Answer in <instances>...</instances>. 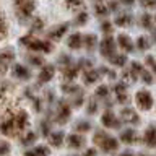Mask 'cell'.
<instances>
[{"mask_svg": "<svg viewBox=\"0 0 156 156\" xmlns=\"http://www.w3.org/2000/svg\"><path fill=\"white\" fill-rule=\"evenodd\" d=\"M28 124H29L28 114L24 111H18V112H13V114L7 115V119L2 120L0 130H2V133L7 135V136H15V135H18L20 132H23L26 129Z\"/></svg>", "mask_w": 156, "mask_h": 156, "instance_id": "1", "label": "cell"}, {"mask_svg": "<svg viewBox=\"0 0 156 156\" xmlns=\"http://www.w3.org/2000/svg\"><path fill=\"white\" fill-rule=\"evenodd\" d=\"M94 143L99 146L101 150L107 151V153H111V151H115L117 148H119V143H117V140L112 138V136H109L107 133H104V132H96V135H94Z\"/></svg>", "mask_w": 156, "mask_h": 156, "instance_id": "2", "label": "cell"}, {"mask_svg": "<svg viewBox=\"0 0 156 156\" xmlns=\"http://www.w3.org/2000/svg\"><path fill=\"white\" fill-rule=\"evenodd\" d=\"M21 44H24L26 47H29L34 52H51L52 51V44L47 41H39V39H33L29 36L21 37Z\"/></svg>", "mask_w": 156, "mask_h": 156, "instance_id": "3", "label": "cell"}, {"mask_svg": "<svg viewBox=\"0 0 156 156\" xmlns=\"http://www.w3.org/2000/svg\"><path fill=\"white\" fill-rule=\"evenodd\" d=\"M15 5H16L18 18L21 20V21L31 16V13L34 12V8H36L34 0H16V2H15Z\"/></svg>", "mask_w": 156, "mask_h": 156, "instance_id": "4", "label": "cell"}, {"mask_svg": "<svg viewBox=\"0 0 156 156\" xmlns=\"http://www.w3.org/2000/svg\"><path fill=\"white\" fill-rule=\"evenodd\" d=\"M135 99H136L138 107L143 111H148V109H151V106H153V98H151V94L148 91H138L135 96Z\"/></svg>", "mask_w": 156, "mask_h": 156, "instance_id": "5", "label": "cell"}, {"mask_svg": "<svg viewBox=\"0 0 156 156\" xmlns=\"http://www.w3.org/2000/svg\"><path fill=\"white\" fill-rule=\"evenodd\" d=\"M114 49H115V42H114V39L112 37H104L102 39V42H101V54L104 57H111V55H114Z\"/></svg>", "mask_w": 156, "mask_h": 156, "instance_id": "6", "label": "cell"}, {"mask_svg": "<svg viewBox=\"0 0 156 156\" xmlns=\"http://www.w3.org/2000/svg\"><path fill=\"white\" fill-rule=\"evenodd\" d=\"M13 57H15V54L12 51L0 52V75H3V73L7 72V67L13 62Z\"/></svg>", "mask_w": 156, "mask_h": 156, "instance_id": "7", "label": "cell"}, {"mask_svg": "<svg viewBox=\"0 0 156 156\" xmlns=\"http://www.w3.org/2000/svg\"><path fill=\"white\" fill-rule=\"evenodd\" d=\"M54 72H55V70H54L52 65H44L42 70L39 72V76H37L39 83H47V81H51L52 76H54Z\"/></svg>", "mask_w": 156, "mask_h": 156, "instance_id": "8", "label": "cell"}, {"mask_svg": "<svg viewBox=\"0 0 156 156\" xmlns=\"http://www.w3.org/2000/svg\"><path fill=\"white\" fill-rule=\"evenodd\" d=\"M68 117H70V107L65 102H60L58 104V112H57V122L58 124H63V122L68 120Z\"/></svg>", "mask_w": 156, "mask_h": 156, "instance_id": "9", "label": "cell"}, {"mask_svg": "<svg viewBox=\"0 0 156 156\" xmlns=\"http://www.w3.org/2000/svg\"><path fill=\"white\" fill-rule=\"evenodd\" d=\"M145 143L150 148H156V127H148V130L145 132Z\"/></svg>", "mask_w": 156, "mask_h": 156, "instance_id": "10", "label": "cell"}, {"mask_svg": "<svg viewBox=\"0 0 156 156\" xmlns=\"http://www.w3.org/2000/svg\"><path fill=\"white\" fill-rule=\"evenodd\" d=\"M68 29V24H58L55 29H52L51 33H49V37L54 39V41H58V39H62V36L67 33Z\"/></svg>", "mask_w": 156, "mask_h": 156, "instance_id": "11", "label": "cell"}, {"mask_svg": "<svg viewBox=\"0 0 156 156\" xmlns=\"http://www.w3.org/2000/svg\"><path fill=\"white\" fill-rule=\"evenodd\" d=\"M102 124H104L106 127H119V120L115 119V115L112 114L111 111L104 112V115H102Z\"/></svg>", "mask_w": 156, "mask_h": 156, "instance_id": "12", "label": "cell"}, {"mask_svg": "<svg viewBox=\"0 0 156 156\" xmlns=\"http://www.w3.org/2000/svg\"><path fill=\"white\" fill-rule=\"evenodd\" d=\"M120 115H122V120H124V122H130V124H138V115L135 114V111H132V109H124Z\"/></svg>", "mask_w": 156, "mask_h": 156, "instance_id": "13", "label": "cell"}, {"mask_svg": "<svg viewBox=\"0 0 156 156\" xmlns=\"http://www.w3.org/2000/svg\"><path fill=\"white\" fill-rule=\"evenodd\" d=\"M13 75L20 78V80H28L29 78V72L26 70V67H23V65H13Z\"/></svg>", "mask_w": 156, "mask_h": 156, "instance_id": "14", "label": "cell"}, {"mask_svg": "<svg viewBox=\"0 0 156 156\" xmlns=\"http://www.w3.org/2000/svg\"><path fill=\"white\" fill-rule=\"evenodd\" d=\"M83 143H85V138L80 135L73 133V135L68 136V146H70V148H81Z\"/></svg>", "mask_w": 156, "mask_h": 156, "instance_id": "15", "label": "cell"}, {"mask_svg": "<svg viewBox=\"0 0 156 156\" xmlns=\"http://www.w3.org/2000/svg\"><path fill=\"white\" fill-rule=\"evenodd\" d=\"M81 42H83V39H81V34H72L70 37H68V41H67V44H68V47L70 49H78L81 46Z\"/></svg>", "mask_w": 156, "mask_h": 156, "instance_id": "16", "label": "cell"}, {"mask_svg": "<svg viewBox=\"0 0 156 156\" xmlns=\"http://www.w3.org/2000/svg\"><path fill=\"white\" fill-rule=\"evenodd\" d=\"M49 140H51V145L55 146V148H60L62 143H63V133L62 132H57V133H52L49 136Z\"/></svg>", "mask_w": 156, "mask_h": 156, "instance_id": "17", "label": "cell"}, {"mask_svg": "<svg viewBox=\"0 0 156 156\" xmlns=\"http://www.w3.org/2000/svg\"><path fill=\"white\" fill-rule=\"evenodd\" d=\"M117 41H119V46L124 49V51H127V52H130L132 47H133V46H132V42H130V39L127 37L125 34H120V36L117 37Z\"/></svg>", "mask_w": 156, "mask_h": 156, "instance_id": "18", "label": "cell"}, {"mask_svg": "<svg viewBox=\"0 0 156 156\" xmlns=\"http://www.w3.org/2000/svg\"><path fill=\"white\" fill-rule=\"evenodd\" d=\"M120 140L124 141V143H133V141L136 140L135 132H133V130H125L124 133L120 135Z\"/></svg>", "mask_w": 156, "mask_h": 156, "instance_id": "19", "label": "cell"}, {"mask_svg": "<svg viewBox=\"0 0 156 156\" xmlns=\"http://www.w3.org/2000/svg\"><path fill=\"white\" fill-rule=\"evenodd\" d=\"M96 80H98V72L88 70V72L85 73V83H86V85H91V83H94Z\"/></svg>", "mask_w": 156, "mask_h": 156, "instance_id": "20", "label": "cell"}, {"mask_svg": "<svg viewBox=\"0 0 156 156\" xmlns=\"http://www.w3.org/2000/svg\"><path fill=\"white\" fill-rule=\"evenodd\" d=\"M76 73H78V67H67L65 70H63V76H65L67 80H72Z\"/></svg>", "mask_w": 156, "mask_h": 156, "instance_id": "21", "label": "cell"}, {"mask_svg": "<svg viewBox=\"0 0 156 156\" xmlns=\"http://www.w3.org/2000/svg\"><path fill=\"white\" fill-rule=\"evenodd\" d=\"M130 21H132L130 15H120V16H117V18H115L117 26H125V24H129Z\"/></svg>", "mask_w": 156, "mask_h": 156, "instance_id": "22", "label": "cell"}, {"mask_svg": "<svg viewBox=\"0 0 156 156\" xmlns=\"http://www.w3.org/2000/svg\"><path fill=\"white\" fill-rule=\"evenodd\" d=\"M109 58H111V62L117 67H122L125 63V55H111Z\"/></svg>", "mask_w": 156, "mask_h": 156, "instance_id": "23", "label": "cell"}, {"mask_svg": "<svg viewBox=\"0 0 156 156\" xmlns=\"http://www.w3.org/2000/svg\"><path fill=\"white\" fill-rule=\"evenodd\" d=\"M34 140H36V135H34L33 132H28V133L21 138V143H23V145H31Z\"/></svg>", "mask_w": 156, "mask_h": 156, "instance_id": "24", "label": "cell"}, {"mask_svg": "<svg viewBox=\"0 0 156 156\" xmlns=\"http://www.w3.org/2000/svg\"><path fill=\"white\" fill-rule=\"evenodd\" d=\"M85 44H86L88 49H93V47H94V46H96V36H94V34L86 36V37H85Z\"/></svg>", "mask_w": 156, "mask_h": 156, "instance_id": "25", "label": "cell"}, {"mask_svg": "<svg viewBox=\"0 0 156 156\" xmlns=\"http://www.w3.org/2000/svg\"><path fill=\"white\" fill-rule=\"evenodd\" d=\"M96 15H99V16L107 15V8H106V5L102 3V2H98L96 3Z\"/></svg>", "mask_w": 156, "mask_h": 156, "instance_id": "26", "label": "cell"}, {"mask_svg": "<svg viewBox=\"0 0 156 156\" xmlns=\"http://www.w3.org/2000/svg\"><path fill=\"white\" fill-rule=\"evenodd\" d=\"M140 75H141V80H143L145 83H148V85H151V83H153V78H151V75H150L146 70H141Z\"/></svg>", "mask_w": 156, "mask_h": 156, "instance_id": "27", "label": "cell"}, {"mask_svg": "<svg viewBox=\"0 0 156 156\" xmlns=\"http://www.w3.org/2000/svg\"><path fill=\"white\" fill-rule=\"evenodd\" d=\"M141 24H143V28H146V29L151 28V16L150 15H143V16H141Z\"/></svg>", "mask_w": 156, "mask_h": 156, "instance_id": "28", "label": "cell"}, {"mask_svg": "<svg viewBox=\"0 0 156 156\" xmlns=\"http://www.w3.org/2000/svg\"><path fill=\"white\" fill-rule=\"evenodd\" d=\"M76 130H80V132H88V130H91V125L88 124V122H80V124H76Z\"/></svg>", "mask_w": 156, "mask_h": 156, "instance_id": "29", "label": "cell"}, {"mask_svg": "<svg viewBox=\"0 0 156 156\" xmlns=\"http://www.w3.org/2000/svg\"><path fill=\"white\" fill-rule=\"evenodd\" d=\"M10 153V145L7 141H0V154H8Z\"/></svg>", "mask_w": 156, "mask_h": 156, "instance_id": "30", "label": "cell"}, {"mask_svg": "<svg viewBox=\"0 0 156 156\" xmlns=\"http://www.w3.org/2000/svg\"><path fill=\"white\" fill-rule=\"evenodd\" d=\"M150 47V42L146 41V37H138V49H141V51H145V49Z\"/></svg>", "mask_w": 156, "mask_h": 156, "instance_id": "31", "label": "cell"}, {"mask_svg": "<svg viewBox=\"0 0 156 156\" xmlns=\"http://www.w3.org/2000/svg\"><path fill=\"white\" fill-rule=\"evenodd\" d=\"M96 96H99V98L107 96V86H106V85H102V86L98 88V90H96Z\"/></svg>", "mask_w": 156, "mask_h": 156, "instance_id": "32", "label": "cell"}, {"mask_svg": "<svg viewBox=\"0 0 156 156\" xmlns=\"http://www.w3.org/2000/svg\"><path fill=\"white\" fill-rule=\"evenodd\" d=\"M141 5L146 8H154L156 7V0H141Z\"/></svg>", "mask_w": 156, "mask_h": 156, "instance_id": "33", "label": "cell"}, {"mask_svg": "<svg viewBox=\"0 0 156 156\" xmlns=\"http://www.w3.org/2000/svg\"><path fill=\"white\" fill-rule=\"evenodd\" d=\"M65 2L68 8H76L78 5H81V0H65Z\"/></svg>", "mask_w": 156, "mask_h": 156, "instance_id": "34", "label": "cell"}, {"mask_svg": "<svg viewBox=\"0 0 156 156\" xmlns=\"http://www.w3.org/2000/svg\"><path fill=\"white\" fill-rule=\"evenodd\" d=\"M33 153H36V154H49V148H44V146H37V148H34L33 150Z\"/></svg>", "mask_w": 156, "mask_h": 156, "instance_id": "35", "label": "cell"}, {"mask_svg": "<svg viewBox=\"0 0 156 156\" xmlns=\"http://www.w3.org/2000/svg\"><path fill=\"white\" fill-rule=\"evenodd\" d=\"M86 18H88V16H86V13L83 12V13H80V15H78V16H76V20H75V21H76L78 24H83V23L86 21Z\"/></svg>", "mask_w": 156, "mask_h": 156, "instance_id": "36", "label": "cell"}, {"mask_svg": "<svg viewBox=\"0 0 156 156\" xmlns=\"http://www.w3.org/2000/svg\"><path fill=\"white\" fill-rule=\"evenodd\" d=\"M63 91L65 93H75V91H80L76 86H70V85H63Z\"/></svg>", "mask_w": 156, "mask_h": 156, "instance_id": "37", "label": "cell"}, {"mask_svg": "<svg viewBox=\"0 0 156 156\" xmlns=\"http://www.w3.org/2000/svg\"><path fill=\"white\" fill-rule=\"evenodd\" d=\"M33 29L34 31H37V29H42V20H36L33 24Z\"/></svg>", "mask_w": 156, "mask_h": 156, "instance_id": "38", "label": "cell"}, {"mask_svg": "<svg viewBox=\"0 0 156 156\" xmlns=\"http://www.w3.org/2000/svg\"><path fill=\"white\" fill-rule=\"evenodd\" d=\"M101 29H102V31H106V33H111V31H112L111 23H102V24H101Z\"/></svg>", "mask_w": 156, "mask_h": 156, "instance_id": "39", "label": "cell"}, {"mask_svg": "<svg viewBox=\"0 0 156 156\" xmlns=\"http://www.w3.org/2000/svg\"><path fill=\"white\" fill-rule=\"evenodd\" d=\"M125 91V85L124 83H119V85H115V93L119 94V93H124Z\"/></svg>", "mask_w": 156, "mask_h": 156, "instance_id": "40", "label": "cell"}, {"mask_svg": "<svg viewBox=\"0 0 156 156\" xmlns=\"http://www.w3.org/2000/svg\"><path fill=\"white\" fill-rule=\"evenodd\" d=\"M132 70H133V72H141L143 68H141V65L138 62H133V63H132Z\"/></svg>", "mask_w": 156, "mask_h": 156, "instance_id": "41", "label": "cell"}, {"mask_svg": "<svg viewBox=\"0 0 156 156\" xmlns=\"http://www.w3.org/2000/svg\"><path fill=\"white\" fill-rule=\"evenodd\" d=\"M88 112H90V114L96 112V104H94V102H91V104H90V107H88Z\"/></svg>", "mask_w": 156, "mask_h": 156, "instance_id": "42", "label": "cell"}, {"mask_svg": "<svg viewBox=\"0 0 156 156\" xmlns=\"http://www.w3.org/2000/svg\"><path fill=\"white\" fill-rule=\"evenodd\" d=\"M31 62H33V63H36V65H39V63H42V58H39V57H33V58H31Z\"/></svg>", "mask_w": 156, "mask_h": 156, "instance_id": "43", "label": "cell"}, {"mask_svg": "<svg viewBox=\"0 0 156 156\" xmlns=\"http://www.w3.org/2000/svg\"><path fill=\"white\" fill-rule=\"evenodd\" d=\"M124 3H127V5H130V3H133V0H122Z\"/></svg>", "mask_w": 156, "mask_h": 156, "instance_id": "44", "label": "cell"}, {"mask_svg": "<svg viewBox=\"0 0 156 156\" xmlns=\"http://www.w3.org/2000/svg\"><path fill=\"white\" fill-rule=\"evenodd\" d=\"M86 153H88V154H94V153H96V150H88Z\"/></svg>", "mask_w": 156, "mask_h": 156, "instance_id": "45", "label": "cell"}, {"mask_svg": "<svg viewBox=\"0 0 156 156\" xmlns=\"http://www.w3.org/2000/svg\"><path fill=\"white\" fill-rule=\"evenodd\" d=\"M151 67H153V70L156 72V63H153V65H151Z\"/></svg>", "mask_w": 156, "mask_h": 156, "instance_id": "46", "label": "cell"}, {"mask_svg": "<svg viewBox=\"0 0 156 156\" xmlns=\"http://www.w3.org/2000/svg\"><path fill=\"white\" fill-rule=\"evenodd\" d=\"M154 37H156V33H154Z\"/></svg>", "mask_w": 156, "mask_h": 156, "instance_id": "47", "label": "cell"}]
</instances>
